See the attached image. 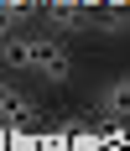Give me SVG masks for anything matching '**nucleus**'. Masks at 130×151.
Returning a JSON list of instances; mask_svg holds the SVG:
<instances>
[{
    "label": "nucleus",
    "instance_id": "1",
    "mask_svg": "<svg viewBox=\"0 0 130 151\" xmlns=\"http://www.w3.org/2000/svg\"><path fill=\"white\" fill-rule=\"evenodd\" d=\"M37 73L42 83H68L73 78V52H68V37H37Z\"/></svg>",
    "mask_w": 130,
    "mask_h": 151
},
{
    "label": "nucleus",
    "instance_id": "2",
    "mask_svg": "<svg viewBox=\"0 0 130 151\" xmlns=\"http://www.w3.org/2000/svg\"><path fill=\"white\" fill-rule=\"evenodd\" d=\"M0 125H11V130H37V125H42L37 99L21 94L16 83H0Z\"/></svg>",
    "mask_w": 130,
    "mask_h": 151
},
{
    "label": "nucleus",
    "instance_id": "3",
    "mask_svg": "<svg viewBox=\"0 0 130 151\" xmlns=\"http://www.w3.org/2000/svg\"><path fill=\"white\" fill-rule=\"evenodd\" d=\"M94 109H99V120H109V125H125V120H130V73L109 78V83L99 89V99H94Z\"/></svg>",
    "mask_w": 130,
    "mask_h": 151
},
{
    "label": "nucleus",
    "instance_id": "4",
    "mask_svg": "<svg viewBox=\"0 0 130 151\" xmlns=\"http://www.w3.org/2000/svg\"><path fill=\"white\" fill-rule=\"evenodd\" d=\"M0 68L5 73H37V37L31 31H11L0 42Z\"/></svg>",
    "mask_w": 130,
    "mask_h": 151
},
{
    "label": "nucleus",
    "instance_id": "5",
    "mask_svg": "<svg viewBox=\"0 0 130 151\" xmlns=\"http://www.w3.org/2000/svg\"><path fill=\"white\" fill-rule=\"evenodd\" d=\"M42 26L52 37H83L88 31V11L83 5H47L42 11Z\"/></svg>",
    "mask_w": 130,
    "mask_h": 151
},
{
    "label": "nucleus",
    "instance_id": "6",
    "mask_svg": "<svg viewBox=\"0 0 130 151\" xmlns=\"http://www.w3.org/2000/svg\"><path fill=\"white\" fill-rule=\"evenodd\" d=\"M88 31L125 37V31H130V5H99V11H88Z\"/></svg>",
    "mask_w": 130,
    "mask_h": 151
},
{
    "label": "nucleus",
    "instance_id": "7",
    "mask_svg": "<svg viewBox=\"0 0 130 151\" xmlns=\"http://www.w3.org/2000/svg\"><path fill=\"white\" fill-rule=\"evenodd\" d=\"M26 5H0V37H11V31H21V26H26Z\"/></svg>",
    "mask_w": 130,
    "mask_h": 151
},
{
    "label": "nucleus",
    "instance_id": "8",
    "mask_svg": "<svg viewBox=\"0 0 130 151\" xmlns=\"http://www.w3.org/2000/svg\"><path fill=\"white\" fill-rule=\"evenodd\" d=\"M0 42H5V37H0Z\"/></svg>",
    "mask_w": 130,
    "mask_h": 151
}]
</instances>
